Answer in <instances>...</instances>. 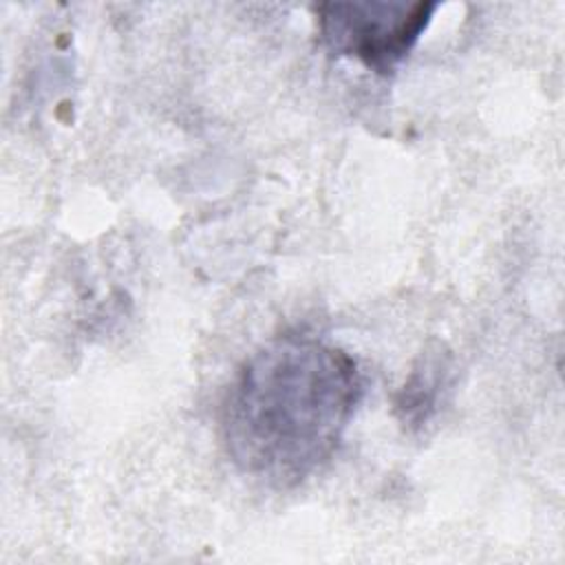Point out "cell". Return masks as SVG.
<instances>
[{
    "mask_svg": "<svg viewBox=\"0 0 565 565\" xmlns=\"http://www.w3.org/2000/svg\"><path fill=\"white\" fill-rule=\"evenodd\" d=\"M362 393V371L347 351L313 335H280L245 360L227 388V455L245 475L296 486L335 452Z\"/></svg>",
    "mask_w": 565,
    "mask_h": 565,
    "instance_id": "obj_1",
    "label": "cell"
},
{
    "mask_svg": "<svg viewBox=\"0 0 565 565\" xmlns=\"http://www.w3.org/2000/svg\"><path fill=\"white\" fill-rule=\"evenodd\" d=\"M435 2H327L316 9L322 44L342 57L388 75L417 44Z\"/></svg>",
    "mask_w": 565,
    "mask_h": 565,
    "instance_id": "obj_2",
    "label": "cell"
},
{
    "mask_svg": "<svg viewBox=\"0 0 565 565\" xmlns=\"http://www.w3.org/2000/svg\"><path fill=\"white\" fill-rule=\"evenodd\" d=\"M444 384V362L439 358L424 360V366L417 369L411 380L406 382L397 408L404 415V422L419 426L435 413L437 399H439V388Z\"/></svg>",
    "mask_w": 565,
    "mask_h": 565,
    "instance_id": "obj_3",
    "label": "cell"
}]
</instances>
